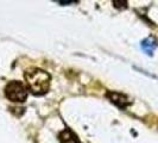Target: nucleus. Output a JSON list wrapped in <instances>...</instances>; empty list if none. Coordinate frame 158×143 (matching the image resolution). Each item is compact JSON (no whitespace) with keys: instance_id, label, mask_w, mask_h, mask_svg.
Returning <instances> with one entry per match:
<instances>
[{"instance_id":"f257e3e1","label":"nucleus","mask_w":158,"mask_h":143,"mask_svg":"<svg viewBox=\"0 0 158 143\" xmlns=\"http://www.w3.org/2000/svg\"><path fill=\"white\" fill-rule=\"evenodd\" d=\"M27 88L35 95L45 94L50 87V74L40 68H30L25 72Z\"/></svg>"},{"instance_id":"423d86ee","label":"nucleus","mask_w":158,"mask_h":143,"mask_svg":"<svg viewBox=\"0 0 158 143\" xmlns=\"http://www.w3.org/2000/svg\"><path fill=\"white\" fill-rule=\"evenodd\" d=\"M113 5H114V7L119 8V10H121V8H126L127 7V1H121V0H113Z\"/></svg>"},{"instance_id":"7ed1b4c3","label":"nucleus","mask_w":158,"mask_h":143,"mask_svg":"<svg viewBox=\"0 0 158 143\" xmlns=\"http://www.w3.org/2000/svg\"><path fill=\"white\" fill-rule=\"evenodd\" d=\"M106 97H107L114 105H117L120 109H126L127 106H130V105L132 104V102L127 98L126 95L123 94V93H119V92L108 91V92L106 93Z\"/></svg>"},{"instance_id":"20e7f679","label":"nucleus","mask_w":158,"mask_h":143,"mask_svg":"<svg viewBox=\"0 0 158 143\" xmlns=\"http://www.w3.org/2000/svg\"><path fill=\"white\" fill-rule=\"evenodd\" d=\"M58 140L61 143H82L77 137V135L69 128L64 129L58 134Z\"/></svg>"},{"instance_id":"39448f33","label":"nucleus","mask_w":158,"mask_h":143,"mask_svg":"<svg viewBox=\"0 0 158 143\" xmlns=\"http://www.w3.org/2000/svg\"><path fill=\"white\" fill-rule=\"evenodd\" d=\"M142 49L148 54V55H152V53L155 51V49L157 48V40L155 37H148L146 40L142 42Z\"/></svg>"},{"instance_id":"f03ea898","label":"nucleus","mask_w":158,"mask_h":143,"mask_svg":"<svg viewBox=\"0 0 158 143\" xmlns=\"http://www.w3.org/2000/svg\"><path fill=\"white\" fill-rule=\"evenodd\" d=\"M5 95L13 103H24L27 98V87L20 81H10L5 87Z\"/></svg>"},{"instance_id":"0eeeda50","label":"nucleus","mask_w":158,"mask_h":143,"mask_svg":"<svg viewBox=\"0 0 158 143\" xmlns=\"http://www.w3.org/2000/svg\"><path fill=\"white\" fill-rule=\"evenodd\" d=\"M57 2L58 4H62V5H68V4H75L76 1H61V0H58Z\"/></svg>"}]
</instances>
